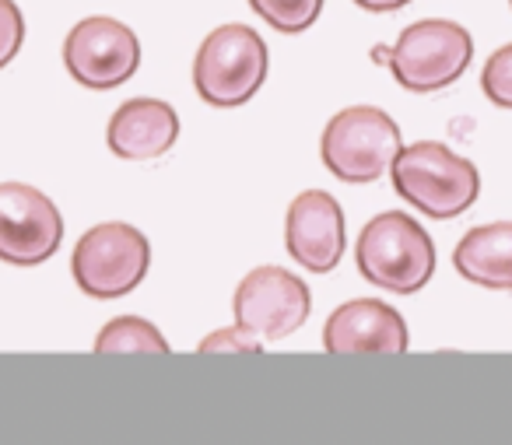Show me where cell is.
I'll return each mask as SVG.
<instances>
[{"instance_id":"obj_1","label":"cell","mask_w":512,"mask_h":445,"mask_svg":"<svg viewBox=\"0 0 512 445\" xmlns=\"http://www.w3.org/2000/svg\"><path fill=\"white\" fill-rule=\"evenodd\" d=\"M390 176L404 204L439 221L463 214L481 193V176L474 162L453 155L439 141H418L411 148H400L390 165Z\"/></svg>"},{"instance_id":"obj_2","label":"cell","mask_w":512,"mask_h":445,"mask_svg":"<svg viewBox=\"0 0 512 445\" xmlns=\"http://www.w3.org/2000/svg\"><path fill=\"white\" fill-rule=\"evenodd\" d=\"M355 260L365 281L393 295H414L435 274L432 235L404 211H386L372 218L358 235Z\"/></svg>"},{"instance_id":"obj_3","label":"cell","mask_w":512,"mask_h":445,"mask_svg":"<svg viewBox=\"0 0 512 445\" xmlns=\"http://www.w3.org/2000/svg\"><path fill=\"white\" fill-rule=\"evenodd\" d=\"M470 57H474L470 32L446 18L411 25L393 46L372 50V60L390 67L400 88L418 95L449 88L470 67Z\"/></svg>"},{"instance_id":"obj_4","label":"cell","mask_w":512,"mask_h":445,"mask_svg":"<svg viewBox=\"0 0 512 445\" xmlns=\"http://www.w3.org/2000/svg\"><path fill=\"white\" fill-rule=\"evenodd\" d=\"M267 81V46L249 25H221L200 43L193 85L207 106L235 109L253 99Z\"/></svg>"},{"instance_id":"obj_5","label":"cell","mask_w":512,"mask_h":445,"mask_svg":"<svg viewBox=\"0 0 512 445\" xmlns=\"http://www.w3.org/2000/svg\"><path fill=\"white\" fill-rule=\"evenodd\" d=\"M400 130L383 109L376 106H351L341 109L327 123L320 141V158L341 183H376L386 176L397 158Z\"/></svg>"},{"instance_id":"obj_6","label":"cell","mask_w":512,"mask_h":445,"mask_svg":"<svg viewBox=\"0 0 512 445\" xmlns=\"http://www.w3.org/2000/svg\"><path fill=\"white\" fill-rule=\"evenodd\" d=\"M151 267V242L123 221H106L81 235L74 246V281L92 298H123L144 281Z\"/></svg>"},{"instance_id":"obj_7","label":"cell","mask_w":512,"mask_h":445,"mask_svg":"<svg viewBox=\"0 0 512 445\" xmlns=\"http://www.w3.org/2000/svg\"><path fill=\"white\" fill-rule=\"evenodd\" d=\"M235 326L256 340H285L309 319V288L285 267H256L235 288Z\"/></svg>"},{"instance_id":"obj_8","label":"cell","mask_w":512,"mask_h":445,"mask_svg":"<svg viewBox=\"0 0 512 445\" xmlns=\"http://www.w3.org/2000/svg\"><path fill=\"white\" fill-rule=\"evenodd\" d=\"M64 242V218L43 190L0 183V260L11 267L46 263Z\"/></svg>"},{"instance_id":"obj_9","label":"cell","mask_w":512,"mask_h":445,"mask_svg":"<svg viewBox=\"0 0 512 445\" xmlns=\"http://www.w3.org/2000/svg\"><path fill=\"white\" fill-rule=\"evenodd\" d=\"M64 64L78 85L92 92H109L134 78L141 64V43L123 22L95 15L71 29L64 43Z\"/></svg>"},{"instance_id":"obj_10","label":"cell","mask_w":512,"mask_h":445,"mask_svg":"<svg viewBox=\"0 0 512 445\" xmlns=\"http://www.w3.org/2000/svg\"><path fill=\"white\" fill-rule=\"evenodd\" d=\"M285 246L292 260H299L306 270L330 274L344 260V246H348L341 204L323 190L299 193L288 207Z\"/></svg>"},{"instance_id":"obj_11","label":"cell","mask_w":512,"mask_h":445,"mask_svg":"<svg viewBox=\"0 0 512 445\" xmlns=\"http://www.w3.org/2000/svg\"><path fill=\"white\" fill-rule=\"evenodd\" d=\"M407 326L393 305L376 298H355L341 305L323 326V347L330 354H404Z\"/></svg>"},{"instance_id":"obj_12","label":"cell","mask_w":512,"mask_h":445,"mask_svg":"<svg viewBox=\"0 0 512 445\" xmlns=\"http://www.w3.org/2000/svg\"><path fill=\"white\" fill-rule=\"evenodd\" d=\"M106 141L116 158L151 162L179 141V116L162 99H130L113 113Z\"/></svg>"},{"instance_id":"obj_13","label":"cell","mask_w":512,"mask_h":445,"mask_svg":"<svg viewBox=\"0 0 512 445\" xmlns=\"http://www.w3.org/2000/svg\"><path fill=\"white\" fill-rule=\"evenodd\" d=\"M453 267L477 288L512 291V221L470 228L456 246Z\"/></svg>"},{"instance_id":"obj_14","label":"cell","mask_w":512,"mask_h":445,"mask_svg":"<svg viewBox=\"0 0 512 445\" xmlns=\"http://www.w3.org/2000/svg\"><path fill=\"white\" fill-rule=\"evenodd\" d=\"M95 354H169V344L148 319L120 316L102 326L95 337Z\"/></svg>"},{"instance_id":"obj_15","label":"cell","mask_w":512,"mask_h":445,"mask_svg":"<svg viewBox=\"0 0 512 445\" xmlns=\"http://www.w3.org/2000/svg\"><path fill=\"white\" fill-rule=\"evenodd\" d=\"M249 8L271 29L285 32V36H299L320 18L323 0H249Z\"/></svg>"},{"instance_id":"obj_16","label":"cell","mask_w":512,"mask_h":445,"mask_svg":"<svg viewBox=\"0 0 512 445\" xmlns=\"http://www.w3.org/2000/svg\"><path fill=\"white\" fill-rule=\"evenodd\" d=\"M481 92L495 106L512 109V43L488 57V64L481 71Z\"/></svg>"},{"instance_id":"obj_17","label":"cell","mask_w":512,"mask_h":445,"mask_svg":"<svg viewBox=\"0 0 512 445\" xmlns=\"http://www.w3.org/2000/svg\"><path fill=\"white\" fill-rule=\"evenodd\" d=\"M25 43V18L15 0H0V67H8Z\"/></svg>"},{"instance_id":"obj_18","label":"cell","mask_w":512,"mask_h":445,"mask_svg":"<svg viewBox=\"0 0 512 445\" xmlns=\"http://www.w3.org/2000/svg\"><path fill=\"white\" fill-rule=\"evenodd\" d=\"M200 354H260V340L253 333H246L242 326H228V330H214L200 340Z\"/></svg>"},{"instance_id":"obj_19","label":"cell","mask_w":512,"mask_h":445,"mask_svg":"<svg viewBox=\"0 0 512 445\" xmlns=\"http://www.w3.org/2000/svg\"><path fill=\"white\" fill-rule=\"evenodd\" d=\"M362 11H397V8H407L411 0H355Z\"/></svg>"},{"instance_id":"obj_20","label":"cell","mask_w":512,"mask_h":445,"mask_svg":"<svg viewBox=\"0 0 512 445\" xmlns=\"http://www.w3.org/2000/svg\"><path fill=\"white\" fill-rule=\"evenodd\" d=\"M509 4H512V0H509Z\"/></svg>"}]
</instances>
